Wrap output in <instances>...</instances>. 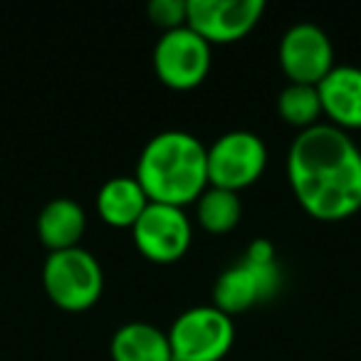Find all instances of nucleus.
Masks as SVG:
<instances>
[{
	"instance_id": "obj_1",
	"label": "nucleus",
	"mask_w": 361,
	"mask_h": 361,
	"mask_svg": "<svg viewBox=\"0 0 361 361\" xmlns=\"http://www.w3.org/2000/svg\"><path fill=\"white\" fill-rule=\"evenodd\" d=\"M287 178L310 216L341 221L361 208V151L344 129H302L287 154Z\"/></svg>"
},
{
	"instance_id": "obj_2",
	"label": "nucleus",
	"mask_w": 361,
	"mask_h": 361,
	"mask_svg": "<svg viewBox=\"0 0 361 361\" xmlns=\"http://www.w3.org/2000/svg\"><path fill=\"white\" fill-rule=\"evenodd\" d=\"M136 180L149 201L183 208L208 188V146L188 131H161L141 149Z\"/></svg>"
},
{
	"instance_id": "obj_3",
	"label": "nucleus",
	"mask_w": 361,
	"mask_h": 361,
	"mask_svg": "<svg viewBox=\"0 0 361 361\" xmlns=\"http://www.w3.org/2000/svg\"><path fill=\"white\" fill-rule=\"evenodd\" d=\"M42 285L57 307L80 312L92 307L104 290L102 265L85 247L55 250L45 257L42 265Z\"/></svg>"
},
{
	"instance_id": "obj_4",
	"label": "nucleus",
	"mask_w": 361,
	"mask_h": 361,
	"mask_svg": "<svg viewBox=\"0 0 361 361\" xmlns=\"http://www.w3.org/2000/svg\"><path fill=\"white\" fill-rule=\"evenodd\" d=\"M235 339L233 317L216 305L180 312L169 329L173 361H221Z\"/></svg>"
},
{
	"instance_id": "obj_5",
	"label": "nucleus",
	"mask_w": 361,
	"mask_h": 361,
	"mask_svg": "<svg viewBox=\"0 0 361 361\" xmlns=\"http://www.w3.org/2000/svg\"><path fill=\"white\" fill-rule=\"evenodd\" d=\"M267 164V146L245 129L228 131L208 146V183L216 188L240 191L255 183Z\"/></svg>"
},
{
	"instance_id": "obj_6",
	"label": "nucleus",
	"mask_w": 361,
	"mask_h": 361,
	"mask_svg": "<svg viewBox=\"0 0 361 361\" xmlns=\"http://www.w3.org/2000/svg\"><path fill=\"white\" fill-rule=\"evenodd\" d=\"M154 70L164 85L193 90L211 70V42L188 25L166 30L154 47Z\"/></svg>"
},
{
	"instance_id": "obj_7",
	"label": "nucleus",
	"mask_w": 361,
	"mask_h": 361,
	"mask_svg": "<svg viewBox=\"0 0 361 361\" xmlns=\"http://www.w3.org/2000/svg\"><path fill=\"white\" fill-rule=\"evenodd\" d=\"M134 243L154 262H176L186 255L191 245L193 228L180 206L171 203H154L144 208L139 221L131 226Z\"/></svg>"
},
{
	"instance_id": "obj_8",
	"label": "nucleus",
	"mask_w": 361,
	"mask_h": 361,
	"mask_svg": "<svg viewBox=\"0 0 361 361\" xmlns=\"http://www.w3.org/2000/svg\"><path fill=\"white\" fill-rule=\"evenodd\" d=\"M282 285V272L277 260H250L243 257L218 275L213 285L216 307L226 314L245 312L260 300H270Z\"/></svg>"
},
{
	"instance_id": "obj_9",
	"label": "nucleus",
	"mask_w": 361,
	"mask_h": 361,
	"mask_svg": "<svg viewBox=\"0 0 361 361\" xmlns=\"http://www.w3.org/2000/svg\"><path fill=\"white\" fill-rule=\"evenodd\" d=\"M265 0H188L186 25L208 42H233L260 23Z\"/></svg>"
},
{
	"instance_id": "obj_10",
	"label": "nucleus",
	"mask_w": 361,
	"mask_h": 361,
	"mask_svg": "<svg viewBox=\"0 0 361 361\" xmlns=\"http://www.w3.org/2000/svg\"><path fill=\"white\" fill-rule=\"evenodd\" d=\"M280 65L290 82L319 85L334 67L331 40L314 23H295L280 40Z\"/></svg>"
},
{
	"instance_id": "obj_11",
	"label": "nucleus",
	"mask_w": 361,
	"mask_h": 361,
	"mask_svg": "<svg viewBox=\"0 0 361 361\" xmlns=\"http://www.w3.org/2000/svg\"><path fill=\"white\" fill-rule=\"evenodd\" d=\"M322 111L339 129H361V67L334 65L317 85Z\"/></svg>"
},
{
	"instance_id": "obj_12",
	"label": "nucleus",
	"mask_w": 361,
	"mask_h": 361,
	"mask_svg": "<svg viewBox=\"0 0 361 361\" xmlns=\"http://www.w3.org/2000/svg\"><path fill=\"white\" fill-rule=\"evenodd\" d=\"M114 361H173L169 331L149 322H126L111 336Z\"/></svg>"
},
{
	"instance_id": "obj_13",
	"label": "nucleus",
	"mask_w": 361,
	"mask_h": 361,
	"mask_svg": "<svg viewBox=\"0 0 361 361\" xmlns=\"http://www.w3.org/2000/svg\"><path fill=\"white\" fill-rule=\"evenodd\" d=\"M85 208L75 198H52L37 216V235L42 245L50 247V252L77 247L80 238L85 235Z\"/></svg>"
},
{
	"instance_id": "obj_14",
	"label": "nucleus",
	"mask_w": 361,
	"mask_h": 361,
	"mask_svg": "<svg viewBox=\"0 0 361 361\" xmlns=\"http://www.w3.org/2000/svg\"><path fill=\"white\" fill-rule=\"evenodd\" d=\"M146 206L149 196L136 176H114L97 193V211L109 226L116 228H131Z\"/></svg>"
},
{
	"instance_id": "obj_15",
	"label": "nucleus",
	"mask_w": 361,
	"mask_h": 361,
	"mask_svg": "<svg viewBox=\"0 0 361 361\" xmlns=\"http://www.w3.org/2000/svg\"><path fill=\"white\" fill-rule=\"evenodd\" d=\"M277 111L280 116L292 126L300 129H310V126L319 124L322 99L317 85H302V82H290L277 97Z\"/></svg>"
},
{
	"instance_id": "obj_16",
	"label": "nucleus",
	"mask_w": 361,
	"mask_h": 361,
	"mask_svg": "<svg viewBox=\"0 0 361 361\" xmlns=\"http://www.w3.org/2000/svg\"><path fill=\"white\" fill-rule=\"evenodd\" d=\"M243 216V203L235 191L208 186L198 198V221L211 233H228L238 226Z\"/></svg>"
},
{
	"instance_id": "obj_17",
	"label": "nucleus",
	"mask_w": 361,
	"mask_h": 361,
	"mask_svg": "<svg viewBox=\"0 0 361 361\" xmlns=\"http://www.w3.org/2000/svg\"><path fill=\"white\" fill-rule=\"evenodd\" d=\"M186 3L188 0H151L149 18L164 30L186 25Z\"/></svg>"
}]
</instances>
